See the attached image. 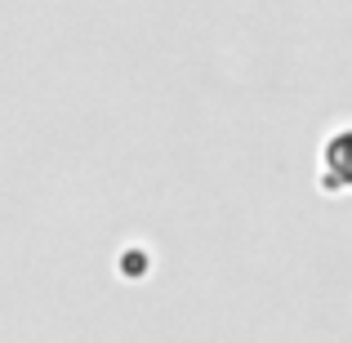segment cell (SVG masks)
Listing matches in <instances>:
<instances>
[{
    "label": "cell",
    "instance_id": "cell-1",
    "mask_svg": "<svg viewBox=\"0 0 352 343\" xmlns=\"http://www.w3.org/2000/svg\"><path fill=\"white\" fill-rule=\"evenodd\" d=\"M317 188L326 197L352 192V125H335L317 152Z\"/></svg>",
    "mask_w": 352,
    "mask_h": 343
}]
</instances>
